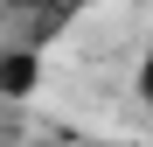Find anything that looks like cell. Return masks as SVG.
I'll list each match as a JSON object with an SVG mask.
<instances>
[{
	"instance_id": "1",
	"label": "cell",
	"mask_w": 153,
	"mask_h": 147,
	"mask_svg": "<svg viewBox=\"0 0 153 147\" xmlns=\"http://www.w3.org/2000/svg\"><path fill=\"white\" fill-rule=\"evenodd\" d=\"M35 77H42L35 49H0V98H28Z\"/></svg>"
},
{
	"instance_id": "2",
	"label": "cell",
	"mask_w": 153,
	"mask_h": 147,
	"mask_svg": "<svg viewBox=\"0 0 153 147\" xmlns=\"http://www.w3.org/2000/svg\"><path fill=\"white\" fill-rule=\"evenodd\" d=\"M139 98L153 105V49H146V63H139Z\"/></svg>"
}]
</instances>
